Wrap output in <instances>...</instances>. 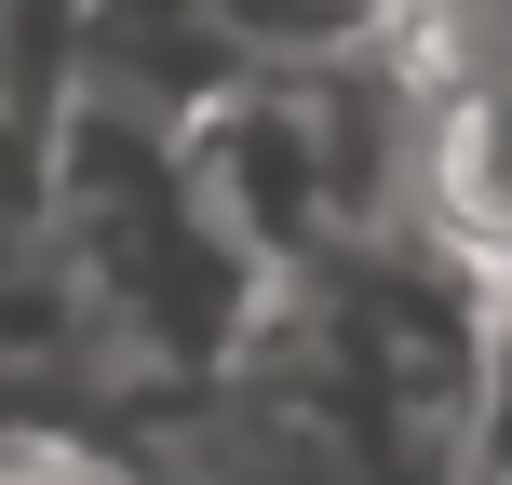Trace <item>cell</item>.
Wrapping results in <instances>:
<instances>
[]
</instances>
